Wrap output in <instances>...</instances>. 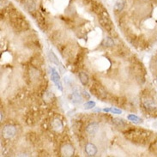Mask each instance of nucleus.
I'll use <instances>...</instances> for the list:
<instances>
[{
    "label": "nucleus",
    "instance_id": "nucleus-1",
    "mask_svg": "<svg viewBox=\"0 0 157 157\" xmlns=\"http://www.w3.org/2000/svg\"><path fill=\"white\" fill-rule=\"evenodd\" d=\"M99 22L100 26L107 32L113 30V23L109 19V16H99Z\"/></svg>",
    "mask_w": 157,
    "mask_h": 157
},
{
    "label": "nucleus",
    "instance_id": "nucleus-2",
    "mask_svg": "<svg viewBox=\"0 0 157 157\" xmlns=\"http://www.w3.org/2000/svg\"><path fill=\"white\" fill-rule=\"evenodd\" d=\"M2 134H3V137L9 139V138H11L13 137H15V135L17 134V129L13 125H6L3 128Z\"/></svg>",
    "mask_w": 157,
    "mask_h": 157
},
{
    "label": "nucleus",
    "instance_id": "nucleus-3",
    "mask_svg": "<svg viewBox=\"0 0 157 157\" xmlns=\"http://www.w3.org/2000/svg\"><path fill=\"white\" fill-rule=\"evenodd\" d=\"M52 73H51V78L52 81L55 83V85L57 86V88H59L60 91L63 90V86L62 83H61V80H60V77H59V73L57 72V70H55L54 69H51Z\"/></svg>",
    "mask_w": 157,
    "mask_h": 157
},
{
    "label": "nucleus",
    "instance_id": "nucleus-4",
    "mask_svg": "<svg viewBox=\"0 0 157 157\" xmlns=\"http://www.w3.org/2000/svg\"><path fill=\"white\" fill-rule=\"evenodd\" d=\"M21 4L24 9L28 12L36 11V3L35 0H22Z\"/></svg>",
    "mask_w": 157,
    "mask_h": 157
},
{
    "label": "nucleus",
    "instance_id": "nucleus-5",
    "mask_svg": "<svg viewBox=\"0 0 157 157\" xmlns=\"http://www.w3.org/2000/svg\"><path fill=\"white\" fill-rule=\"evenodd\" d=\"M91 92L100 99H103L106 97V92L100 86H94L93 88H91Z\"/></svg>",
    "mask_w": 157,
    "mask_h": 157
},
{
    "label": "nucleus",
    "instance_id": "nucleus-6",
    "mask_svg": "<svg viewBox=\"0 0 157 157\" xmlns=\"http://www.w3.org/2000/svg\"><path fill=\"white\" fill-rule=\"evenodd\" d=\"M61 153L64 156H71L74 154V148L70 144H64L61 148Z\"/></svg>",
    "mask_w": 157,
    "mask_h": 157
},
{
    "label": "nucleus",
    "instance_id": "nucleus-7",
    "mask_svg": "<svg viewBox=\"0 0 157 157\" xmlns=\"http://www.w3.org/2000/svg\"><path fill=\"white\" fill-rule=\"evenodd\" d=\"M82 101V96L77 90H74L71 94V102L75 105H79Z\"/></svg>",
    "mask_w": 157,
    "mask_h": 157
},
{
    "label": "nucleus",
    "instance_id": "nucleus-8",
    "mask_svg": "<svg viewBox=\"0 0 157 157\" xmlns=\"http://www.w3.org/2000/svg\"><path fill=\"white\" fill-rule=\"evenodd\" d=\"M97 147L93 143H88L87 145L85 146V152L88 156H94L97 154Z\"/></svg>",
    "mask_w": 157,
    "mask_h": 157
},
{
    "label": "nucleus",
    "instance_id": "nucleus-9",
    "mask_svg": "<svg viewBox=\"0 0 157 157\" xmlns=\"http://www.w3.org/2000/svg\"><path fill=\"white\" fill-rule=\"evenodd\" d=\"M99 131V124L97 123H92L89 124L86 128V131L89 135H95Z\"/></svg>",
    "mask_w": 157,
    "mask_h": 157
},
{
    "label": "nucleus",
    "instance_id": "nucleus-10",
    "mask_svg": "<svg viewBox=\"0 0 157 157\" xmlns=\"http://www.w3.org/2000/svg\"><path fill=\"white\" fill-rule=\"evenodd\" d=\"M52 128H53V130H55V131H61V130L63 129V124L62 122H61V120L59 119V118H54V119L52 120Z\"/></svg>",
    "mask_w": 157,
    "mask_h": 157
},
{
    "label": "nucleus",
    "instance_id": "nucleus-11",
    "mask_svg": "<svg viewBox=\"0 0 157 157\" xmlns=\"http://www.w3.org/2000/svg\"><path fill=\"white\" fill-rule=\"evenodd\" d=\"M48 57H49L50 60L52 61L53 64H55L57 66H59V67H60L62 64H61V63L59 62V59H58V57L55 55V53H54L52 51H49V52H48Z\"/></svg>",
    "mask_w": 157,
    "mask_h": 157
},
{
    "label": "nucleus",
    "instance_id": "nucleus-12",
    "mask_svg": "<svg viewBox=\"0 0 157 157\" xmlns=\"http://www.w3.org/2000/svg\"><path fill=\"white\" fill-rule=\"evenodd\" d=\"M78 77H79V80H80V82H82V85H87L88 82V76L87 74L83 71H81V72H79Z\"/></svg>",
    "mask_w": 157,
    "mask_h": 157
},
{
    "label": "nucleus",
    "instance_id": "nucleus-13",
    "mask_svg": "<svg viewBox=\"0 0 157 157\" xmlns=\"http://www.w3.org/2000/svg\"><path fill=\"white\" fill-rule=\"evenodd\" d=\"M127 118L128 120H130V121L133 122L134 124H141V123H142V118H140L139 117H137V115L135 114H129L127 116Z\"/></svg>",
    "mask_w": 157,
    "mask_h": 157
},
{
    "label": "nucleus",
    "instance_id": "nucleus-14",
    "mask_svg": "<svg viewBox=\"0 0 157 157\" xmlns=\"http://www.w3.org/2000/svg\"><path fill=\"white\" fill-rule=\"evenodd\" d=\"M35 20H36V21L39 23V25L40 27H42V25H44V23H45L44 17H43L42 15H41V13H39V12L37 11V10L35 11Z\"/></svg>",
    "mask_w": 157,
    "mask_h": 157
},
{
    "label": "nucleus",
    "instance_id": "nucleus-15",
    "mask_svg": "<svg viewBox=\"0 0 157 157\" xmlns=\"http://www.w3.org/2000/svg\"><path fill=\"white\" fill-rule=\"evenodd\" d=\"M144 106L147 109L149 110H154L156 108V106H155V102L153 101L152 100H144Z\"/></svg>",
    "mask_w": 157,
    "mask_h": 157
},
{
    "label": "nucleus",
    "instance_id": "nucleus-16",
    "mask_svg": "<svg viewBox=\"0 0 157 157\" xmlns=\"http://www.w3.org/2000/svg\"><path fill=\"white\" fill-rule=\"evenodd\" d=\"M103 45L106 46H107V47H110V46H113V45H114V41H113V39H112V38L110 37H106L104 39V41H103Z\"/></svg>",
    "mask_w": 157,
    "mask_h": 157
},
{
    "label": "nucleus",
    "instance_id": "nucleus-17",
    "mask_svg": "<svg viewBox=\"0 0 157 157\" xmlns=\"http://www.w3.org/2000/svg\"><path fill=\"white\" fill-rule=\"evenodd\" d=\"M113 123H114L115 125L118 126V127H124L126 124V123L124 122V119H122V118H114V119H113Z\"/></svg>",
    "mask_w": 157,
    "mask_h": 157
},
{
    "label": "nucleus",
    "instance_id": "nucleus-18",
    "mask_svg": "<svg viewBox=\"0 0 157 157\" xmlns=\"http://www.w3.org/2000/svg\"><path fill=\"white\" fill-rule=\"evenodd\" d=\"M83 106H84V109L90 110V109H92V108H94L95 106V102L91 101V100H90V101L86 102V103L83 105Z\"/></svg>",
    "mask_w": 157,
    "mask_h": 157
},
{
    "label": "nucleus",
    "instance_id": "nucleus-19",
    "mask_svg": "<svg viewBox=\"0 0 157 157\" xmlns=\"http://www.w3.org/2000/svg\"><path fill=\"white\" fill-rule=\"evenodd\" d=\"M124 9V3H121V2H117L114 5V10L117 12H119Z\"/></svg>",
    "mask_w": 157,
    "mask_h": 157
},
{
    "label": "nucleus",
    "instance_id": "nucleus-20",
    "mask_svg": "<svg viewBox=\"0 0 157 157\" xmlns=\"http://www.w3.org/2000/svg\"><path fill=\"white\" fill-rule=\"evenodd\" d=\"M110 113H115V114H121L122 110L118 109V108H116V107H112L111 108V112H110Z\"/></svg>",
    "mask_w": 157,
    "mask_h": 157
},
{
    "label": "nucleus",
    "instance_id": "nucleus-21",
    "mask_svg": "<svg viewBox=\"0 0 157 157\" xmlns=\"http://www.w3.org/2000/svg\"><path fill=\"white\" fill-rule=\"evenodd\" d=\"M82 98H85V99H87V100H89L90 99V95L87 91H85V90H82Z\"/></svg>",
    "mask_w": 157,
    "mask_h": 157
},
{
    "label": "nucleus",
    "instance_id": "nucleus-22",
    "mask_svg": "<svg viewBox=\"0 0 157 157\" xmlns=\"http://www.w3.org/2000/svg\"><path fill=\"white\" fill-rule=\"evenodd\" d=\"M103 112H105V113H110L111 112V108H104Z\"/></svg>",
    "mask_w": 157,
    "mask_h": 157
},
{
    "label": "nucleus",
    "instance_id": "nucleus-23",
    "mask_svg": "<svg viewBox=\"0 0 157 157\" xmlns=\"http://www.w3.org/2000/svg\"><path fill=\"white\" fill-rule=\"evenodd\" d=\"M1 120H3V113H1Z\"/></svg>",
    "mask_w": 157,
    "mask_h": 157
}]
</instances>
